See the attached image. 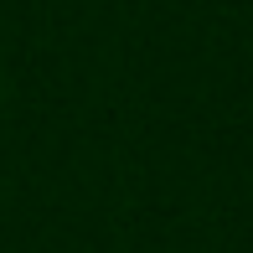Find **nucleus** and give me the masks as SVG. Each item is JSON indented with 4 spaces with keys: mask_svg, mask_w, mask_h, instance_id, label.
<instances>
[{
    "mask_svg": "<svg viewBox=\"0 0 253 253\" xmlns=\"http://www.w3.org/2000/svg\"><path fill=\"white\" fill-rule=\"evenodd\" d=\"M0 93H5V73H0Z\"/></svg>",
    "mask_w": 253,
    "mask_h": 253,
    "instance_id": "1",
    "label": "nucleus"
}]
</instances>
